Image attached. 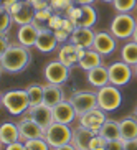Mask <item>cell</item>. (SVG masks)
<instances>
[{
  "label": "cell",
  "instance_id": "cell-15",
  "mask_svg": "<svg viewBox=\"0 0 137 150\" xmlns=\"http://www.w3.org/2000/svg\"><path fill=\"white\" fill-rule=\"evenodd\" d=\"M53 115H55V122L60 124H68L70 125L71 122H75L78 114H76V109L73 107V104L68 101H61L60 104L53 107Z\"/></svg>",
  "mask_w": 137,
  "mask_h": 150
},
{
  "label": "cell",
  "instance_id": "cell-10",
  "mask_svg": "<svg viewBox=\"0 0 137 150\" xmlns=\"http://www.w3.org/2000/svg\"><path fill=\"white\" fill-rule=\"evenodd\" d=\"M106 119H107L106 112H104L101 107H94V109L88 110L86 114L80 115V125H83V127L99 134V130H101L102 124L106 122Z\"/></svg>",
  "mask_w": 137,
  "mask_h": 150
},
{
  "label": "cell",
  "instance_id": "cell-19",
  "mask_svg": "<svg viewBox=\"0 0 137 150\" xmlns=\"http://www.w3.org/2000/svg\"><path fill=\"white\" fill-rule=\"evenodd\" d=\"M18 140H22L18 124L15 122L2 124V127H0V142H2V145H9V144H13V142H18Z\"/></svg>",
  "mask_w": 137,
  "mask_h": 150
},
{
  "label": "cell",
  "instance_id": "cell-5",
  "mask_svg": "<svg viewBox=\"0 0 137 150\" xmlns=\"http://www.w3.org/2000/svg\"><path fill=\"white\" fill-rule=\"evenodd\" d=\"M137 20L131 13H117L111 22L109 31L117 40H131L136 30Z\"/></svg>",
  "mask_w": 137,
  "mask_h": 150
},
{
  "label": "cell",
  "instance_id": "cell-35",
  "mask_svg": "<svg viewBox=\"0 0 137 150\" xmlns=\"http://www.w3.org/2000/svg\"><path fill=\"white\" fill-rule=\"evenodd\" d=\"M50 2H51V7L56 10H61V8L66 10L68 7H71L75 4V0H50Z\"/></svg>",
  "mask_w": 137,
  "mask_h": 150
},
{
  "label": "cell",
  "instance_id": "cell-22",
  "mask_svg": "<svg viewBox=\"0 0 137 150\" xmlns=\"http://www.w3.org/2000/svg\"><path fill=\"white\" fill-rule=\"evenodd\" d=\"M13 17V23H17L18 27L20 25H28V23H33V20H35V8H33V5L30 4V2H23V5L20 7V10H18L15 15H12Z\"/></svg>",
  "mask_w": 137,
  "mask_h": 150
},
{
  "label": "cell",
  "instance_id": "cell-21",
  "mask_svg": "<svg viewBox=\"0 0 137 150\" xmlns=\"http://www.w3.org/2000/svg\"><path fill=\"white\" fill-rule=\"evenodd\" d=\"M45 91V104L50 107H55L56 104H60L61 101H65V94H63V89L60 84H45L43 86Z\"/></svg>",
  "mask_w": 137,
  "mask_h": 150
},
{
  "label": "cell",
  "instance_id": "cell-31",
  "mask_svg": "<svg viewBox=\"0 0 137 150\" xmlns=\"http://www.w3.org/2000/svg\"><path fill=\"white\" fill-rule=\"evenodd\" d=\"M13 23V17L10 12L7 10H2V23H0V33H9L10 27Z\"/></svg>",
  "mask_w": 137,
  "mask_h": 150
},
{
  "label": "cell",
  "instance_id": "cell-41",
  "mask_svg": "<svg viewBox=\"0 0 137 150\" xmlns=\"http://www.w3.org/2000/svg\"><path fill=\"white\" fill-rule=\"evenodd\" d=\"M53 150H76V147L73 144H66V145H61V147H56Z\"/></svg>",
  "mask_w": 137,
  "mask_h": 150
},
{
  "label": "cell",
  "instance_id": "cell-42",
  "mask_svg": "<svg viewBox=\"0 0 137 150\" xmlns=\"http://www.w3.org/2000/svg\"><path fill=\"white\" fill-rule=\"evenodd\" d=\"M76 5H93L94 0H75Z\"/></svg>",
  "mask_w": 137,
  "mask_h": 150
},
{
  "label": "cell",
  "instance_id": "cell-30",
  "mask_svg": "<svg viewBox=\"0 0 137 150\" xmlns=\"http://www.w3.org/2000/svg\"><path fill=\"white\" fill-rule=\"evenodd\" d=\"M27 150H51V147L48 145V142L45 140L43 137L41 139H31V140L25 142Z\"/></svg>",
  "mask_w": 137,
  "mask_h": 150
},
{
  "label": "cell",
  "instance_id": "cell-34",
  "mask_svg": "<svg viewBox=\"0 0 137 150\" xmlns=\"http://www.w3.org/2000/svg\"><path fill=\"white\" fill-rule=\"evenodd\" d=\"M53 31H55V36H56L58 43H66V41L71 38V33L66 31L65 28H58V30H53Z\"/></svg>",
  "mask_w": 137,
  "mask_h": 150
},
{
  "label": "cell",
  "instance_id": "cell-47",
  "mask_svg": "<svg viewBox=\"0 0 137 150\" xmlns=\"http://www.w3.org/2000/svg\"><path fill=\"white\" fill-rule=\"evenodd\" d=\"M136 115H137V107H136Z\"/></svg>",
  "mask_w": 137,
  "mask_h": 150
},
{
  "label": "cell",
  "instance_id": "cell-37",
  "mask_svg": "<svg viewBox=\"0 0 137 150\" xmlns=\"http://www.w3.org/2000/svg\"><path fill=\"white\" fill-rule=\"evenodd\" d=\"M5 150H27V145H25L23 140H18V142H13V144L5 145Z\"/></svg>",
  "mask_w": 137,
  "mask_h": 150
},
{
  "label": "cell",
  "instance_id": "cell-46",
  "mask_svg": "<svg viewBox=\"0 0 137 150\" xmlns=\"http://www.w3.org/2000/svg\"><path fill=\"white\" fill-rule=\"evenodd\" d=\"M134 74L137 76V64H136V66H134Z\"/></svg>",
  "mask_w": 137,
  "mask_h": 150
},
{
  "label": "cell",
  "instance_id": "cell-16",
  "mask_svg": "<svg viewBox=\"0 0 137 150\" xmlns=\"http://www.w3.org/2000/svg\"><path fill=\"white\" fill-rule=\"evenodd\" d=\"M38 35H40V30L33 25V23H28V25H20L17 31V40L20 45L31 48L35 46L36 40H38Z\"/></svg>",
  "mask_w": 137,
  "mask_h": 150
},
{
  "label": "cell",
  "instance_id": "cell-20",
  "mask_svg": "<svg viewBox=\"0 0 137 150\" xmlns=\"http://www.w3.org/2000/svg\"><path fill=\"white\" fill-rule=\"evenodd\" d=\"M88 81L96 89L106 86V84H109V69L104 64H101V66H97V68H93L91 71H88Z\"/></svg>",
  "mask_w": 137,
  "mask_h": 150
},
{
  "label": "cell",
  "instance_id": "cell-4",
  "mask_svg": "<svg viewBox=\"0 0 137 150\" xmlns=\"http://www.w3.org/2000/svg\"><path fill=\"white\" fill-rule=\"evenodd\" d=\"M45 140L48 142V145L51 149H56V147L71 144L73 140V130L68 124H60V122H53L51 125L45 129Z\"/></svg>",
  "mask_w": 137,
  "mask_h": 150
},
{
  "label": "cell",
  "instance_id": "cell-28",
  "mask_svg": "<svg viewBox=\"0 0 137 150\" xmlns=\"http://www.w3.org/2000/svg\"><path fill=\"white\" fill-rule=\"evenodd\" d=\"M27 93L30 97V107L40 106L45 102V91L43 86H40V84H30L27 88Z\"/></svg>",
  "mask_w": 137,
  "mask_h": 150
},
{
  "label": "cell",
  "instance_id": "cell-45",
  "mask_svg": "<svg viewBox=\"0 0 137 150\" xmlns=\"http://www.w3.org/2000/svg\"><path fill=\"white\" fill-rule=\"evenodd\" d=\"M101 2H106V4H112L114 0H101Z\"/></svg>",
  "mask_w": 137,
  "mask_h": 150
},
{
  "label": "cell",
  "instance_id": "cell-9",
  "mask_svg": "<svg viewBox=\"0 0 137 150\" xmlns=\"http://www.w3.org/2000/svg\"><path fill=\"white\" fill-rule=\"evenodd\" d=\"M17 124H18L20 137H22L23 142L31 140V139H41V137H45V129L38 122H35L31 117H28V115L22 117Z\"/></svg>",
  "mask_w": 137,
  "mask_h": 150
},
{
  "label": "cell",
  "instance_id": "cell-40",
  "mask_svg": "<svg viewBox=\"0 0 137 150\" xmlns=\"http://www.w3.org/2000/svg\"><path fill=\"white\" fill-rule=\"evenodd\" d=\"M22 5H23V0H20V2H17L15 5H12V7H10V8L7 10V12H10L12 15H15V13L18 12V10H20V7H22Z\"/></svg>",
  "mask_w": 137,
  "mask_h": 150
},
{
  "label": "cell",
  "instance_id": "cell-32",
  "mask_svg": "<svg viewBox=\"0 0 137 150\" xmlns=\"http://www.w3.org/2000/svg\"><path fill=\"white\" fill-rule=\"evenodd\" d=\"M106 149H107V140L102 135L96 134L93 137L91 144H89V150H106Z\"/></svg>",
  "mask_w": 137,
  "mask_h": 150
},
{
  "label": "cell",
  "instance_id": "cell-26",
  "mask_svg": "<svg viewBox=\"0 0 137 150\" xmlns=\"http://www.w3.org/2000/svg\"><path fill=\"white\" fill-rule=\"evenodd\" d=\"M96 22H97V13L93 5H81V15L76 22V27L93 28Z\"/></svg>",
  "mask_w": 137,
  "mask_h": 150
},
{
  "label": "cell",
  "instance_id": "cell-14",
  "mask_svg": "<svg viewBox=\"0 0 137 150\" xmlns=\"http://www.w3.org/2000/svg\"><path fill=\"white\" fill-rule=\"evenodd\" d=\"M94 38H96V33L93 31V28L76 27V30L73 31V33H71L70 41H71L73 45H76L78 48L89 50V48H93Z\"/></svg>",
  "mask_w": 137,
  "mask_h": 150
},
{
  "label": "cell",
  "instance_id": "cell-36",
  "mask_svg": "<svg viewBox=\"0 0 137 150\" xmlns=\"http://www.w3.org/2000/svg\"><path fill=\"white\" fill-rule=\"evenodd\" d=\"M63 20H65V17H60V15H55L50 18L48 22V28H51V30H58V28H61L63 25Z\"/></svg>",
  "mask_w": 137,
  "mask_h": 150
},
{
  "label": "cell",
  "instance_id": "cell-33",
  "mask_svg": "<svg viewBox=\"0 0 137 150\" xmlns=\"http://www.w3.org/2000/svg\"><path fill=\"white\" fill-rule=\"evenodd\" d=\"M106 150H127V144L122 139H116V140L107 142V149Z\"/></svg>",
  "mask_w": 137,
  "mask_h": 150
},
{
  "label": "cell",
  "instance_id": "cell-18",
  "mask_svg": "<svg viewBox=\"0 0 137 150\" xmlns=\"http://www.w3.org/2000/svg\"><path fill=\"white\" fill-rule=\"evenodd\" d=\"M94 135H96V132L80 125L78 129L73 130V140H71V144L76 147V150H89V144H91Z\"/></svg>",
  "mask_w": 137,
  "mask_h": 150
},
{
  "label": "cell",
  "instance_id": "cell-13",
  "mask_svg": "<svg viewBox=\"0 0 137 150\" xmlns=\"http://www.w3.org/2000/svg\"><path fill=\"white\" fill-rule=\"evenodd\" d=\"M25 114H27L28 117H31V119L35 120V122H38L43 129H46L48 125H51V124L55 122L53 107L46 106L45 102H43V104H40V106L30 107V109H28Z\"/></svg>",
  "mask_w": 137,
  "mask_h": 150
},
{
  "label": "cell",
  "instance_id": "cell-43",
  "mask_svg": "<svg viewBox=\"0 0 137 150\" xmlns=\"http://www.w3.org/2000/svg\"><path fill=\"white\" fill-rule=\"evenodd\" d=\"M27 2H30L31 5H36V4H40V2H46V0H27Z\"/></svg>",
  "mask_w": 137,
  "mask_h": 150
},
{
  "label": "cell",
  "instance_id": "cell-2",
  "mask_svg": "<svg viewBox=\"0 0 137 150\" xmlns=\"http://www.w3.org/2000/svg\"><path fill=\"white\" fill-rule=\"evenodd\" d=\"M2 106L12 115H22L30 109V97L27 89H10L2 93Z\"/></svg>",
  "mask_w": 137,
  "mask_h": 150
},
{
  "label": "cell",
  "instance_id": "cell-25",
  "mask_svg": "<svg viewBox=\"0 0 137 150\" xmlns=\"http://www.w3.org/2000/svg\"><path fill=\"white\" fill-rule=\"evenodd\" d=\"M99 135H102L107 142L121 139V120L106 119V122L102 124L101 130H99Z\"/></svg>",
  "mask_w": 137,
  "mask_h": 150
},
{
  "label": "cell",
  "instance_id": "cell-6",
  "mask_svg": "<svg viewBox=\"0 0 137 150\" xmlns=\"http://www.w3.org/2000/svg\"><path fill=\"white\" fill-rule=\"evenodd\" d=\"M107 69H109V84H114L117 88L126 86L129 81L132 79V74H134V68L131 64H127V63H124L122 59L109 64Z\"/></svg>",
  "mask_w": 137,
  "mask_h": 150
},
{
  "label": "cell",
  "instance_id": "cell-24",
  "mask_svg": "<svg viewBox=\"0 0 137 150\" xmlns=\"http://www.w3.org/2000/svg\"><path fill=\"white\" fill-rule=\"evenodd\" d=\"M101 64H102V56L93 48L86 50L84 56L81 58L80 63H78V66L84 71H91L93 68H97V66H101Z\"/></svg>",
  "mask_w": 137,
  "mask_h": 150
},
{
  "label": "cell",
  "instance_id": "cell-1",
  "mask_svg": "<svg viewBox=\"0 0 137 150\" xmlns=\"http://www.w3.org/2000/svg\"><path fill=\"white\" fill-rule=\"evenodd\" d=\"M31 61V53L30 48L23 46V45H10L7 50L0 51V64H2V71L15 74L20 73L30 64Z\"/></svg>",
  "mask_w": 137,
  "mask_h": 150
},
{
  "label": "cell",
  "instance_id": "cell-17",
  "mask_svg": "<svg viewBox=\"0 0 137 150\" xmlns=\"http://www.w3.org/2000/svg\"><path fill=\"white\" fill-rule=\"evenodd\" d=\"M56 46H58V40L55 36V31L51 28L41 30L40 35H38V40L35 43V48L41 53H51V51L56 50Z\"/></svg>",
  "mask_w": 137,
  "mask_h": 150
},
{
  "label": "cell",
  "instance_id": "cell-3",
  "mask_svg": "<svg viewBox=\"0 0 137 150\" xmlns=\"http://www.w3.org/2000/svg\"><path fill=\"white\" fill-rule=\"evenodd\" d=\"M97 107H101L104 112L117 110L122 104V94L119 88L114 84H106L97 89Z\"/></svg>",
  "mask_w": 137,
  "mask_h": 150
},
{
  "label": "cell",
  "instance_id": "cell-11",
  "mask_svg": "<svg viewBox=\"0 0 137 150\" xmlns=\"http://www.w3.org/2000/svg\"><path fill=\"white\" fill-rule=\"evenodd\" d=\"M84 53H86V50L83 48H78L76 45H73L70 41V43H63L61 48H60V51H58V59L61 63H65L68 68L75 66V64H78L80 63V59L84 56Z\"/></svg>",
  "mask_w": 137,
  "mask_h": 150
},
{
  "label": "cell",
  "instance_id": "cell-23",
  "mask_svg": "<svg viewBox=\"0 0 137 150\" xmlns=\"http://www.w3.org/2000/svg\"><path fill=\"white\" fill-rule=\"evenodd\" d=\"M121 139L126 142L137 140V119L136 117H124L121 120Z\"/></svg>",
  "mask_w": 137,
  "mask_h": 150
},
{
  "label": "cell",
  "instance_id": "cell-29",
  "mask_svg": "<svg viewBox=\"0 0 137 150\" xmlns=\"http://www.w3.org/2000/svg\"><path fill=\"white\" fill-rule=\"evenodd\" d=\"M112 7L117 13H131L137 7V0H114Z\"/></svg>",
  "mask_w": 137,
  "mask_h": 150
},
{
  "label": "cell",
  "instance_id": "cell-39",
  "mask_svg": "<svg viewBox=\"0 0 137 150\" xmlns=\"http://www.w3.org/2000/svg\"><path fill=\"white\" fill-rule=\"evenodd\" d=\"M17 2H20V0H2V7H0V10H9L12 5H15Z\"/></svg>",
  "mask_w": 137,
  "mask_h": 150
},
{
  "label": "cell",
  "instance_id": "cell-38",
  "mask_svg": "<svg viewBox=\"0 0 137 150\" xmlns=\"http://www.w3.org/2000/svg\"><path fill=\"white\" fill-rule=\"evenodd\" d=\"M0 45H2V51H4V50H7L10 46V45L12 43H9V38H7V33H0Z\"/></svg>",
  "mask_w": 137,
  "mask_h": 150
},
{
  "label": "cell",
  "instance_id": "cell-44",
  "mask_svg": "<svg viewBox=\"0 0 137 150\" xmlns=\"http://www.w3.org/2000/svg\"><path fill=\"white\" fill-rule=\"evenodd\" d=\"M131 40H134L137 43V25H136V30H134V35H132V38H131Z\"/></svg>",
  "mask_w": 137,
  "mask_h": 150
},
{
  "label": "cell",
  "instance_id": "cell-7",
  "mask_svg": "<svg viewBox=\"0 0 137 150\" xmlns=\"http://www.w3.org/2000/svg\"><path fill=\"white\" fill-rule=\"evenodd\" d=\"M70 102L73 104V107L76 109L78 117L83 114H86L88 110L97 107V94L91 93V91H76L71 94Z\"/></svg>",
  "mask_w": 137,
  "mask_h": 150
},
{
  "label": "cell",
  "instance_id": "cell-27",
  "mask_svg": "<svg viewBox=\"0 0 137 150\" xmlns=\"http://www.w3.org/2000/svg\"><path fill=\"white\" fill-rule=\"evenodd\" d=\"M121 59L124 63L131 64L132 68L137 64V43L134 40L122 45V48H121Z\"/></svg>",
  "mask_w": 137,
  "mask_h": 150
},
{
  "label": "cell",
  "instance_id": "cell-8",
  "mask_svg": "<svg viewBox=\"0 0 137 150\" xmlns=\"http://www.w3.org/2000/svg\"><path fill=\"white\" fill-rule=\"evenodd\" d=\"M70 69L65 63H61L60 59H55V61H50L43 69V76L46 83L51 84H65L70 78Z\"/></svg>",
  "mask_w": 137,
  "mask_h": 150
},
{
  "label": "cell",
  "instance_id": "cell-12",
  "mask_svg": "<svg viewBox=\"0 0 137 150\" xmlns=\"http://www.w3.org/2000/svg\"><path fill=\"white\" fill-rule=\"evenodd\" d=\"M116 38L111 31H99L96 33L93 50H96L101 56H109L116 51Z\"/></svg>",
  "mask_w": 137,
  "mask_h": 150
}]
</instances>
